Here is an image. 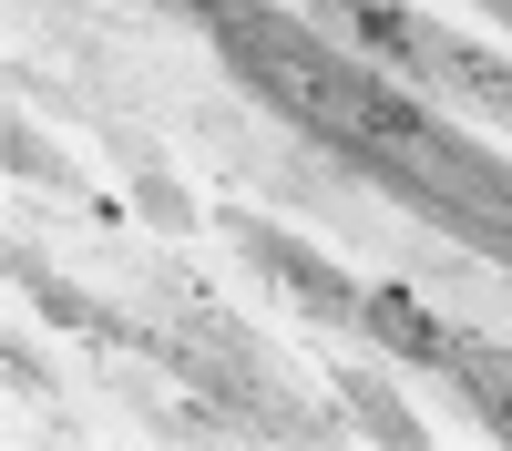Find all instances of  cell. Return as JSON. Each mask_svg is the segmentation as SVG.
Listing matches in <instances>:
<instances>
[{
  "mask_svg": "<svg viewBox=\"0 0 512 451\" xmlns=\"http://www.w3.org/2000/svg\"><path fill=\"white\" fill-rule=\"evenodd\" d=\"M451 369H461V380H472V390L492 400V421L512 431V369H502V359H482V349H451Z\"/></svg>",
  "mask_w": 512,
  "mask_h": 451,
  "instance_id": "cell-4",
  "label": "cell"
},
{
  "mask_svg": "<svg viewBox=\"0 0 512 451\" xmlns=\"http://www.w3.org/2000/svg\"><path fill=\"white\" fill-rule=\"evenodd\" d=\"M369 318H379V328H390V339H400V349H420V359H451V339H441V328H431V318H420L410 298H390V287H379V298H369Z\"/></svg>",
  "mask_w": 512,
  "mask_h": 451,
  "instance_id": "cell-3",
  "label": "cell"
},
{
  "mask_svg": "<svg viewBox=\"0 0 512 451\" xmlns=\"http://www.w3.org/2000/svg\"><path fill=\"white\" fill-rule=\"evenodd\" d=\"M216 21H226V41H236V62H256V72H267V93L297 103L308 123H328V134H420V113H410V103L338 82L297 31H277V21H236V11H216Z\"/></svg>",
  "mask_w": 512,
  "mask_h": 451,
  "instance_id": "cell-1",
  "label": "cell"
},
{
  "mask_svg": "<svg viewBox=\"0 0 512 451\" xmlns=\"http://www.w3.org/2000/svg\"><path fill=\"white\" fill-rule=\"evenodd\" d=\"M410 52H420V62H441V72H451V82H461V93H472V103L512 113V72H502L492 52H461V41H410Z\"/></svg>",
  "mask_w": 512,
  "mask_h": 451,
  "instance_id": "cell-2",
  "label": "cell"
}]
</instances>
